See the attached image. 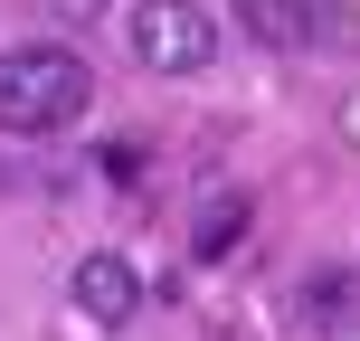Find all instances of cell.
I'll use <instances>...</instances> for the list:
<instances>
[{
	"mask_svg": "<svg viewBox=\"0 0 360 341\" xmlns=\"http://www.w3.org/2000/svg\"><path fill=\"white\" fill-rule=\"evenodd\" d=\"M95 105V76L76 48L38 38V48H0V133H67L76 114Z\"/></svg>",
	"mask_w": 360,
	"mask_h": 341,
	"instance_id": "6da1fadb",
	"label": "cell"
},
{
	"mask_svg": "<svg viewBox=\"0 0 360 341\" xmlns=\"http://www.w3.org/2000/svg\"><path fill=\"white\" fill-rule=\"evenodd\" d=\"M124 48H133V67H152V76H199L218 57V19L199 10V0H133L124 10Z\"/></svg>",
	"mask_w": 360,
	"mask_h": 341,
	"instance_id": "7a4b0ae2",
	"label": "cell"
},
{
	"mask_svg": "<svg viewBox=\"0 0 360 341\" xmlns=\"http://www.w3.org/2000/svg\"><path fill=\"white\" fill-rule=\"evenodd\" d=\"M67 304H76V323L114 332V323H133V313H143V275H133L114 247H95V256H76V275H67Z\"/></svg>",
	"mask_w": 360,
	"mask_h": 341,
	"instance_id": "3957f363",
	"label": "cell"
},
{
	"mask_svg": "<svg viewBox=\"0 0 360 341\" xmlns=\"http://www.w3.org/2000/svg\"><path fill=\"white\" fill-rule=\"evenodd\" d=\"M294 313H304V332L351 341V332H360V275H342V266L304 275V285H294Z\"/></svg>",
	"mask_w": 360,
	"mask_h": 341,
	"instance_id": "277c9868",
	"label": "cell"
},
{
	"mask_svg": "<svg viewBox=\"0 0 360 341\" xmlns=\"http://www.w3.org/2000/svg\"><path fill=\"white\" fill-rule=\"evenodd\" d=\"M237 19H247V38H256V48H304V38H313L304 0H237Z\"/></svg>",
	"mask_w": 360,
	"mask_h": 341,
	"instance_id": "5b68a950",
	"label": "cell"
},
{
	"mask_svg": "<svg viewBox=\"0 0 360 341\" xmlns=\"http://www.w3.org/2000/svg\"><path fill=\"white\" fill-rule=\"evenodd\" d=\"M237 237H247V199H209V209H199V228H190V256H209V266H218V256H228L237 247Z\"/></svg>",
	"mask_w": 360,
	"mask_h": 341,
	"instance_id": "8992f818",
	"label": "cell"
}]
</instances>
